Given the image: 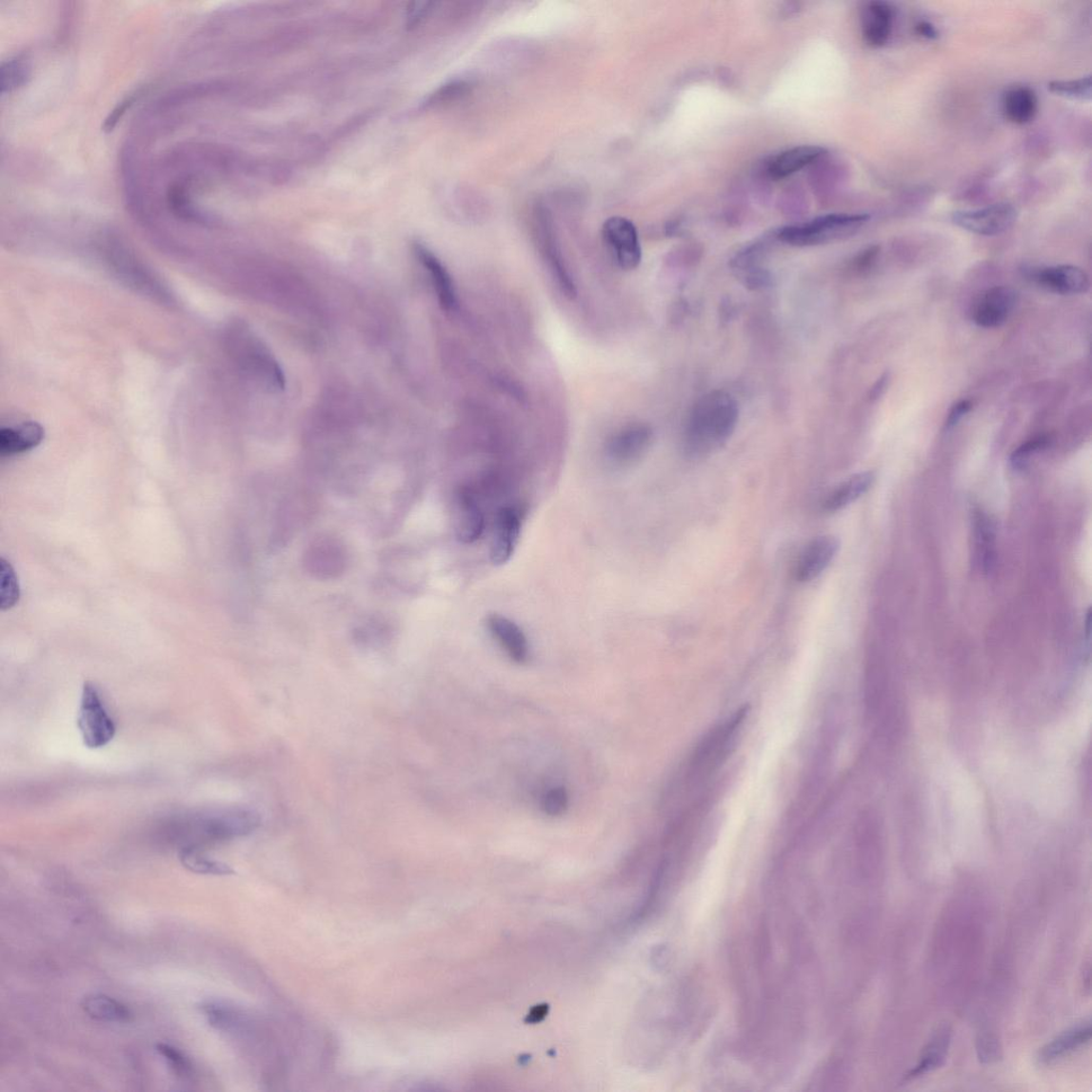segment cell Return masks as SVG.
<instances>
[{"mask_svg":"<svg viewBox=\"0 0 1092 1092\" xmlns=\"http://www.w3.org/2000/svg\"><path fill=\"white\" fill-rule=\"evenodd\" d=\"M414 251L417 259L420 260L425 266L426 270L430 274L434 289H436L443 309L447 310V312L455 310L458 305L455 284L446 266L442 264L429 248L423 245L416 244L414 246Z\"/></svg>","mask_w":1092,"mask_h":1092,"instance_id":"obj_18","label":"cell"},{"mask_svg":"<svg viewBox=\"0 0 1092 1092\" xmlns=\"http://www.w3.org/2000/svg\"><path fill=\"white\" fill-rule=\"evenodd\" d=\"M1028 277L1037 286L1059 295L1085 294L1090 287L1087 273L1072 265L1051 266L1029 270Z\"/></svg>","mask_w":1092,"mask_h":1092,"instance_id":"obj_11","label":"cell"},{"mask_svg":"<svg viewBox=\"0 0 1092 1092\" xmlns=\"http://www.w3.org/2000/svg\"><path fill=\"white\" fill-rule=\"evenodd\" d=\"M1049 91L1073 101L1086 102L1091 100V76L1072 79V81H1054L1047 85Z\"/></svg>","mask_w":1092,"mask_h":1092,"instance_id":"obj_28","label":"cell"},{"mask_svg":"<svg viewBox=\"0 0 1092 1092\" xmlns=\"http://www.w3.org/2000/svg\"><path fill=\"white\" fill-rule=\"evenodd\" d=\"M976 553L979 565L983 572H989L994 565V526L992 521L982 512L975 514L974 519Z\"/></svg>","mask_w":1092,"mask_h":1092,"instance_id":"obj_25","label":"cell"},{"mask_svg":"<svg viewBox=\"0 0 1092 1092\" xmlns=\"http://www.w3.org/2000/svg\"><path fill=\"white\" fill-rule=\"evenodd\" d=\"M887 381H889V374H884L877 380V383L873 386L871 390H869V399H871V401H876V399L883 395L886 387Z\"/></svg>","mask_w":1092,"mask_h":1092,"instance_id":"obj_41","label":"cell"},{"mask_svg":"<svg viewBox=\"0 0 1092 1092\" xmlns=\"http://www.w3.org/2000/svg\"><path fill=\"white\" fill-rule=\"evenodd\" d=\"M1090 1039L1091 1023L1090 1021H1085V1023L1068 1029L1045 1044L1039 1051L1037 1060L1042 1064L1053 1063L1089 1043Z\"/></svg>","mask_w":1092,"mask_h":1092,"instance_id":"obj_20","label":"cell"},{"mask_svg":"<svg viewBox=\"0 0 1092 1092\" xmlns=\"http://www.w3.org/2000/svg\"><path fill=\"white\" fill-rule=\"evenodd\" d=\"M28 77V67L20 58L9 60L2 68L3 93L11 92L24 84Z\"/></svg>","mask_w":1092,"mask_h":1092,"instance_id":"obj_31","label":"cell"},{"mask_svg":"<svg viewBox=\"0 0 1092 1092\" xmlns=\"http://www.w3.org/2000/svg\"><path fill=\"white\" fill-rule=\"evenodd\" d=\"M602 236L612 259L621 269L630 271L641 265L642 245L632 221L625 217H611L604 224Z\"/></svg>","mask_w":1092,"mask_h":1092,"instance_id":"obj_7","label":"cell"},{"mask_svg":"<svg viewBox=\"0 0 1092 1092\" xmlns=\"http://www.w3.org/2000/svg\"><path fill=\"white\" fill-rule=\"evenodd\" d=\"M567 804H569V795L563 786L550 788L543 801L544 810L549 816L564 814Z\"/></svg>","mask_w":1092,"mask_h":1092,"instance_id":"obj_33","label":"cell"},{"mask_svg":"<svg viewBox=\"0 0 1092 1092\" xmlns=\"http://www.w3.org/2000/svg\"><path fill=\"white\" fill-rule=\"evenodd\" d=\"M77 726L86 747L90 749L105 747L115 735L114 722L106 709L99 691L90 682L84 684Z\"/></svg>","mask_w":1092,"mask_h":1092,"instance_id":"obj_5","label":"cell"},{"mask_svg":"<svg viewBox=\"0 0 1092 1092\" xmlns=\"http://www.w3.org/2000/svg\"><path fill=\"white\" fill-rule=\"evenodd\" d=\"M739 417L738 403L725 390H713L701 397L684 427V451L696 459L713 454L732 437Z\"/></svg>","mask_w":1092,"mask_h":1092,"instance_id":"obj_1","label":"cell"},{"mask_svg":"<svg viewBox=\"0 0 1092 1092\" xmlns=\"http://www.w3.org/2000/svg\"><path fill=\"white\" fill-rule=\"evenodd\" d=\"M1018 301V291L1009 287H994L984 290L974 301L972 321L981 328L1001 327L1014 313Z\"/></svg>","mask_w":1092,"mask_h":1092,"instance_id":"obj_10","label":"cell"},{"mask_svg":"<svg viewBox=\"0 0 1092 1092\" xmlns=\"http://www.w3.org/2000/svg\"><path fill=\"white\" fill-rule=\"evenodd\" d=\"M486 626L497 643L513 662L526 663L529 659V645L522 628L507 617L491 614L486 618Z\"/></svg>","mask_w":1092,"mask_h":1092,"instance_id":"obj_16","label":"cell"},{"mask_svg":"<svg viewBox=\"0 0 1092 1092\" xmlns=\"http://www.w3.org/2000/svg\"><path fill=\"white\" fill-rule=\"evenodd\" d=\"M840 543L836 537L825 535L816 537L805 546L795 566L798 582L807 583L819 577L839 552Z\"/></svg>","mask_w":1092,"mask_h":1092,"instance_id":"obj_14","label":"cell"},{"mask_svg":"<svg viewBox=\"0 0 1092 1092\" xmlns=\"http://www.w3.org/2000/svg\"><path fill=\"white\" fill-rule=\"evenodd\" d=\"M874 482L875 475L872 472H864L848 478L825 497L823 508L828 512L844 509L871 489Z\"/></svg>","mask_w":1092,"mask_h":1092,"instance_id":"obj_23","label":"cell"},{"mask_svg":"<svg viewBox=\"0 0 1092 1092\" xmlns=\"http://www.w3.org/2000/svg\"><path fill=\"white\" fill-rule=\"evenodd\" d=\"M157 1051L164 1056L177 1077L189 1079L191 1077L193 1067L190 1061L174 1046L167 1043L157 1044Z\"/></svg>","mask_w":1092,"mask_h":1092,"instance_id":"obj_32","label":"cell"},{"mask_svg":"<svg viewBox=\"0 0 1092 1092\" xmlns=\"http://www.w3.org/2000/svg\"><path fill=\"white\" fill-rule=\"evenodd\" d=\"M138 95L139 91L130 93L126 97V99L119 103L117 108H115L109 115V118L106 120V129H112L114 128L115 124H117V122L123 117V114L126 113L127 110L130 108V105L136 101Z\"/></svg>","mask_w":1092,"mask_h":1092,"instance_id":"obj_38","label":"cell"},{"mask_svg":"<svg viewBox=\"0 0 1092 1092\" xmlns=\"http://www.w3.org/2000/svg\"><path fill=\"white\" fill-rule=\"evenodd\" d=\"M82 1007L89 1017L101 1023H129L134 1019L127 1005L103 994L86 998Z\"/></svg>","mask_w":1092,"mask_h":1092,"instance_id":"obj_24","label":"cell"},{"mask_svg":"<svg viewBox=\"0 0 1092 1092\" xmlns=\"http://www.w3.org/2000/svg\"><path fill=\"white\" fill-rule=\"evenodd\" d=\"M827 154V149L818 146H799L784 150L771 159L767 165L770 179L778 181L803 170L804 168L820 161Z\"/></svg>","mask_w":1092,"mask_h":1092,"instance_id":"obj_17","label":"cell"},{"mask_svg":"<svg viewBox=\"0 0 1092 1092\" xmlns=\"http://www.w3.org/2000/svg\"><path fill=\"white\" fill-rule=\"evenodd\" d=\"M454 509L457 539L465 545L476 543L484 534L486 520L472 490L466 486L459 487L455 494Z\"/></svg>","mask_w":1092,"mask_h":1092,"instance_id":"obj_13","label":"cell"},{"mask_svg":"<svg viewBox=\"0 0 1092 1092\" xmlns=\"http://www.w3.org/2000/svg\"><path fill=\"white\" fill-rule=\"evenodd\" d=\"M879 253H881V248L878 246L867 248L866 250L861 252L856 256V259L852 261L851 268L860 273L871 269L878 259Z\"/></svg>","mask_w":1092,"mask_h":1092,"instance_id":"obj_36","label":"cell"},{"mask_svg":"<svg viewBox=\"0 0 1092 1092\" xmlns=\"http://www.w3.org/2000/svg\"><path fill=\"white\" fill-rule=\"evenodd\" d=\"M467 86L463 83H452L439 89L434 92L427 101L428 105L446 103L457 99L467 91Z\"/></svg>","mask_w":1092,"mask_h":1092,"instance_id":"obj_35","label":"cell"},{"mask_svg":"<svg viewBox=\"0 0 1092 1092\" xmlns=\"http://www.w3.org/2000/svg\"><path fill=\"white\" fill-rule=\"evenodd\" d=\"M654 433L649 425L634 423L621 428L608 439L606 456L620 467L630 466L642 459L652 446Z\"/></svg>","mask_w":1092,"mask_h":1092,"instance_id":"obj_9","label":"cell"},{"mask_svg":"<svg viewBox=\"0 0 1092 1092\" xmlns=\"http://www.w3.org/2000/svg\"><path fill=\"white\" fill-rule=\"evenodd\" d=\"M978 1053L983 1062L998 1061L1001 1054L998 1038L990 1034H983L978 1041Z\"/></svg>","mask_w":1092,"mask_h":1092,"instance_id":"obj_34","label":"cell"},{"mask_svg":"<svg viewBox=\"0 0 1092 1092\" xmlns=\"http://www.w3.org/2000/svg\"><path fill=\"white\" fill-rule=\"evenodd\" d=\"M44 439V429L34 422L24 423L14 428L0 430V454L10 457L29 451L40 446Z\"/></svg>","mask_w":1092,"mask_h":1092,"instance_id":"obj_21","label":"cell"},{"mask_svg":"<svg viewBox=\"0 0 1092 1092\" xmlns=\"http://www.w3.org/2000/svg\"><path fill=\"white\" fill-rule=\"evenodd\" d=\"M180 860L189 871L201 875L228 876L233 875L234 869L220 861L211 859L195 845H188L181 849Z\"/></svg>","mask_w":1092,"mask_h":1092,"instance_id":"obj_26","label":"cell"},{"mask_svg":"<svg viewBox=\"0 0 1092 1092\" xmlns=\"http://www.w3.org/2000/svg\"><path fill=\"white\" fill-rule=\"evenodd\" d=\"M973 404L969 399H963V401L955 404L946 417L945 429H953L955 426L961 423L964 417L970 413Z\"/></svg>","mask_w":1092,"mask_h":1092,"instance_id":"obj_37","label":"cell"},{"mask_svg":"<svg viewBox=\"0 0 1092 1092\" xmlns=\"http://www.w3.org/2000/svg\"><path fill=\"white\" fill-rule=\"evenodd\" d=\"M21 596L19 582L10 563L2 559V609H10L16 606Z\"/></svg>","mask_w":1092,"mask_h":1092,"instance_id":"obj_29","label":"cell"},{"mask_svg":"<svg viewBox=\"0 0 1092 1092\" xmlns=\"http://www.w3.org/2000/svg\"><path fill=\"white\" fill-rule=\"evenodd\" d=\"M261 815L248 807H228L195 816L179 824L190 828L194 836L210 842L245 837L260 827Z\"/></svg>","mask_w":1092,"mask_h":1092,"instance_id":"obj_4","label":"cell"},{"mask_svg":"<svg viewBox=\"0 0 1092 1092\" xmlns=\"http://www.w3.org/2000/svg\"><path fill=\"white\" fill-rule=\"evenodd\" d=\"M747 714V708H741L700 741L684 769V784L692 786L704 783L724 764L735 748Z\"/></svg>","mask_w":1092,"mask_h":1092,"instance_id":"obj_2","label":"cell"},{"mask_svg":"<svg viewBox=\"0 0 1092 1092\" xmlns=\"http://www.w3.org/2000/svg\"><path fill=\"white\" fill-rule=\"evenodd\" d=\"M523 523L522 511L506 506L497 511L490 548L491 562L495 566L507 564L516 550Z\"/></svg>","mask_w":1092,"mask_h":1092,"instance_id":"obj_12","label":"cell"},{"mask_svg":"<svg viewBox=\"0 0 1092 1092\" xmlns=\"http://www.w3.org/2000/svg\"><path fill=\"white\" fill-rule=\"evenodd\" d=\"M1017 209L1008 203L972 210L954 212V224L967 232L983 236H996L1006 232L1017 220Z\"/></svg>","mask_w":1092,"mask_h":1092,"instance_id":"obj_8","label":"cell"},{"mask_svg":"<svg viewBox=\"0 0 1092 1092\" xmlns=\"http://www.w3.org/2000/svg\"><path fill=\"white\" fill-rule=\"evenodd\" d=\"M1050 438L1046 436H1039L1034 439L1028 440L1019 447L1010 456V464L1015 469H1023L1029 463L1033 456L1038 454L1039 451L1043 450L1049 447Z\"/></svg>","mask_w":1092,"mask_h":1092,"instance_id":"obj_30","label":"cell"},{"mask_svg":"<svg viewBox=\"0 0 1092 1092\" xmlns=\"http://www.w3.org/2000/svg\"><path fill=\"white\" fill-rule=\"evenodd\" d=\"M868 220L866 214H830L780 228L776 238L793 247L821 246L855 235Z\"/></svg>","mask_w":1092,"mask_h":1092,"instance_id":"obj_3","label":"cell"},{"mask_svg":"<svg viewBox=\"0 0 1092 1092\" xmlns=\"http://www.w3.org/2000/svg\"><path fill=\"white\" fill-rule=\"evenodd\" d=\"M203 1010L209 1024L220 1029V1031H233L245 1023L239 1012L229 1006L220 1004V1003H208V1004L204 1005Z\"/></svg>","mask_w":1092,"mask_h":1092,"instance_id":"obj_27","label":"cell"},{"mask_svg":"<svg viewBox=\"0 0 1092 1092\" xmlns=\"http://www.w3.org/2000/svg\"><path fill=\"white\" fill-rule=\"evenodd\" d=\"M916 30H917V32L920 35H922V37H924V38L929 39V40H935L938 38V35H939L937 30L935 29V26L931 25L928 22L922 21V22L918 23Z\"/></svg>","mask_w":1092,"mask_h":1092,"instance_id":"obj_40","label":"cell"},{"mask_svg":"<svg viewBox=\"0 0 1092 1092\" xmlns=\"http://www.w3.org/2000/svg\"><path fill=\"white\" fill-rule=\"evenodd\" d=\"M431 6V3H413L407 10V26L414 28L415 25L421 23L430 11Z\"/></svg>","mask_w":1092,"mask_h":1092,"instance_id":"obj_39","label":"cell"},{"mask_svg":"<svg viewBox=\"0 0 1092 1092\" xmlns=\"http://www.w3.org/2000/svg\"><path fill=\"white\" fill-rule=\"evenodd\" d=\"M893 24V8L884 2L874 0L865 4L861 11V30L869 47H884L891 38Z\"/></svg>","mask_w":1092,"mask_h":1092,"instance_id":"obj_15","label":"cell"},{"mask_svg":"<svg viewBox=\"0 0 1092 1092\" xmlns=\"http://www.w3.org/2000/svg\"><path fill=\"white\" fill-rule=\"evenodd\" d=\"M535 229L541 254L558 288L566 298L574 299L577 295L576 286L558 245L552 217L546 208H538L536 211Z\"/></svg>","mask_w":1092,"mask_h":1092,"instance_id":"obj_6","label":"cell"},{"mask_svg":"<svg viewBox=\"0 0 1092 1092\" xmlns=\"http://www.w3.org/2000/svg\"><path fill=\"white\" fill-rule=\"evenodd\" d=\"M952 1042V1029L948 1025L941 1026L937 1029L934 1036L931 1037L927 1045L923 1050L919 1062L914 1068H912L903 1077V1082H910L917 1080L927 1073L943 1067L944 1064L949 1045Z\"/></svg>","mask_w":1092,"mask_h":1092,"instance_id":"obj_19","label":"cell"},{"mask_svg":"<svg viewBox=\"0 0 1092 1092\" xmlns=\"http://www.w3.org/2000/svg\"><path fill=\"white\" fill-rule=\"evenodd\" d=\"M1038 112V97L1033 89L1020 86L1009 89L1003 97V113L1011 122L1023 126L1032 122Z\"/></svg>","mask_w":1092,"mask_h":1092,"instance_id":"obj_22","label":"cell"}]
</instances>
